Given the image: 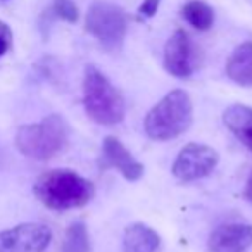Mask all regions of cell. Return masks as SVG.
<instances>
[{
    "label": "cell",
    "instance_id": "6da1fadb",
    "mask_svg": "<svg viewBox=\"0 0 252 252\" xmlns=\"http://www.w3.org/2000/svg\"><path fill=\"white\" fill-rule=\"evenodd\" d=\"M33 193L52 211H69L83 207L94 199L95 187L73 169H49L36 178Z\"/></svg>",
    "mask_w": 252,
    "mask_h": 252
},
{
    "label": "cell",
    "instance_id": "7a4b0ae2",
    "mask_svg": "<svg viewBox=\"0 0 252 252\" xmlns=\"http://www.w3.org/2000/svg\"><path fill=\"white\" fill-rule=\"evenodd\" d=\"M16 149L33 161H49L69 144V125L59 114H50L38 123L19 126Z\"/></svg>",
    "mask_w": 252,
    "mask_h": 252
},
{
    "label": "cell",
    "instance_id": "3957f363",
    "mask_svg": "<svg viewBox=\"0 0 252 252\" xmlns=\"http://www.w3.org/2000/svg\"><path fill=\"white\" fill-rule=\"evenodd\" d=\"M193 121V104L185 90H171L166 94L144 121L145 133L156 142L178 138L190 128Z\"/></svg>",
    "mask_w": 252,
    "mask_h": 252
},
{
    "label": "cell",
    "instance_id": "277c9868",
    "mask_svg": "<svg viewBox=\"0 0 252 252\" xmlns=\"http://www.w3.org/2000/svg\"><path fill=\"white\" fill-rule=\"evenodd\" d=\"M83 105L87 116L102 126H114L125 119L126 104L121 92L95 66H87L83 76Z\"/></svg>",
    "mask_w": 252,
    "mask_h": 252
},
{
    "label": "cell",
    "instance_id": "5b68a950",
    "mask_svg": "<svg viewBox=\"0 0 252 252\" xmlns=\"http://www.w3.org/2000/svg\"><path fill=\"white\" fill-rule=\"evenodd\" d=\"M85 30L107 50H118L128 32V18L119 5L94 2L87 12Z\"/></svg>",
    "mask_w": 252,
    "mask_h": 252
},
{
    "label": "cell",
    "instance_id": "8992f818",
    "mask_svg": "<svg viewBox=\"0 0 252 252\" xmlns=\"http://www.w3.org/2000/svg\"><path fill=\"white\" fill-rule=\"evenodd\" d=\"M220 162V154L206 144L190 142L178 152L173 162V176L180 182H197L214 171Z\"/></svg>",
    "mask_w": 252,
    "mask_h": 252
},
{
    "label": "cell",
    "instance_id": "52a82bcc",
    "mask_svg": "<svg viewBox=\"0 0 252 252\" xmlns=\"http://www.w3.org/2000/svg\"><path fill=\"white\" fill-rule=\"evenodd\" d=\"M199 66V50L185 30H176L164 47V69L171 76L185 80Z\"/></svg>",
    "mask_w": 252,
    "mask_h": 252
},
{
    "label": "cell",
    "instance_id": "ba28073f",
    "mask_svg": "<svg viewBox=\"0 0 252 252\" xmlns=\"http://www.w3.org/2000/svg\"><path fill=\"white\" fill-rule=\"evenodd\" d=\"M52 231L42 223H21L0 231V252H43L50 245Z\"/></svg>",
    "mask_w": 252,
    "mask_h": 252
},
{
    "label": "cell",
    "instance_id": "9c48e42d",
    "mask_svg": "<svg viewBox=\"0 0 252 252\" xmlns=\"http://www.w3.org/2000/svg\"><path fill=\"white\" fill-rule=\"evenodd\" d=\"M252 247V224L226 223L211 231L209 252H247Z\"/></svg>",
    "mask_w": 252,
    "mask_h": 252
},
{
    "label": "cell",
    "instance_id": "30bf717a",
    "mask_svg": "<svg viewBox=\"0 0 252 252\" xmlns=\"http://www.w3.org/2000/svg\"><path fill=\"white\" fill-rule=\"evenodd\" d=\"M102 159L105 168H112L128 182H137L144 176V164L133 158L128 149L121 144V140L112 135L104 138L102 144Z\"/></svg>",
    "mask_w": 252,
    "mask_h": 252
},
{
    "label": "cell",
    "instance_id": "8fae6325",
    "mask_svg": "<svg viewBox=\"0 0 252 252\" xmlns=\"http://www.w3.org/2000/svg\"><path fill=\"white\" fill-rule=\"evenodd\" d=\"M226 74L240 87H252V42H244L226 61Z\"/></svg>",
    "mask_w": 252,
    "mask_h": 252
},
{
    "label": "cell",
    "instance_id": "7c38bea8",
    "mask_svg": "<svg viewBox=\"0 0 252 252\" xmlns=\"http://www.w3.org/2000/svg\"><path fill=\"white\" fill-rule=\"evenodd\" d=\"M226 128L252 152V107L233 104L223 112Z\"/></svg>",
    "mask_w": 252,
    "mask_h": 252
},
{
    "label": "cell",
    "instance_id": "4fadbf2b",
    "mask_svg": "<svg viewBox=\"0 0 252 252\" xmlns=\"http://www.w3.org/2000/svg\"><path fill=\"white\" fill-rule=\"evenodd\" d=\"M161 245V237L156 230L144 223L128 226L123 235V251L125 252H156Z\"/></svg>",
    "mask_w": 252,
    "mask_h": 252
},
{
    "label": "cell",
    "instance_id": "5bb4252c",
    "mask_svg": "<svg viewBox=\"0 0 252 252\" xmlns=\"http://www.w3.org/2000/svg\"><path fill=\"white\" fill-rule=\"evenodd\" d=\"M182 16L190 26H193L199 32H207L214 23L213 9L200 0H192V2L183 5Z\"/></svg>",
    "mask_w": 252,
    "mask_h": 252
},
{
    "label": "cell",
    "instance_id": "9a60e30c",
    "mask_svg": "<svg viewBox=\"0 0 252 252\" xmlns=\"http://www.w3.org/2000/svg\"><path fill=\"white\" fill-rule=\"evenodd\" d=\"M61 252H90V238H88L87 226L81 221L67 226Z\"/></svg>",
    "mask_w": 252,
    "mask_h": 252
},
{
    "label": "cell",
    "instance_id": "2e32d148",
    "mask_svg": "<svg viewBox=\"0 0 252 252\" xmlns=\"http://www.w3.org/2000/svg\"><path fill=\"white\" fill-rule=\"evenodd\" d=\"M50 12L56 18L67 23H76L78 18H80V11H78V5L74 4V0H54L52 5H50Z\"/></svg>",
    "mask_w": 252,
    "mask_h": 252
},
{
    "label": "cell",
    "instance_id": "e0dca14e",
    "mask_svg": "<svg viewBox=\"0 0 252 252\" xmlns=\"http://www.w3.org/2000/svg\"><path fill=\"white\" fill-rule=\"evenodd\" d=\"M12 49V30L7 23L0 21V57H4Z\"/></svg>",
    "mask_w": 252,
    "mask_h": 252
},
{
    "label": "cell",
    "instance_id": "ac0fdd59",
    "mask_svg": "<svg viewBox=\"0 0 252 252\" xmlns=\"http://www.w3.org/2000/svg\"><path fill=\"white\" fill-rule=\"evenodd\" d=\"M159 5H161V0H144V4L138 7V14L142 18H154Z\"/></svg>",
    "mask_w": 252,
    "mask_h": 252
},
{
    "label": "cell",
    "instance_id": "d6986e66",
    "mask_svg": "<svg viewBox=\"0 0 252 252\" xmlns=\"http://www.w3.org/2000/svg\"><path fill=\"white\" fill-rule=\"evenodd\" d=\"M244 197L247 202L252 204V173L249 175L247 182H245V189H244Z\"/></svg>",
    "mask_w": 252,
    "mask_h": 252
}]
</instances>
